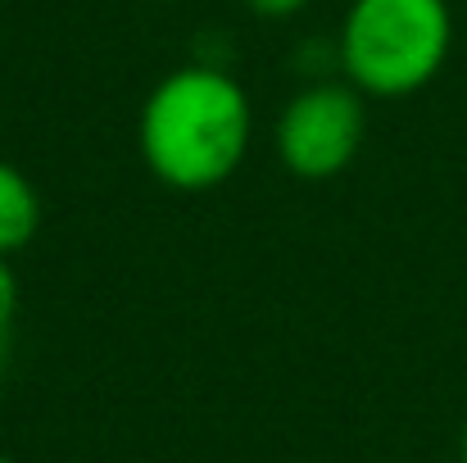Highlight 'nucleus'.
<instances>
[{"mask_svg": "<svg viewBox=\"0 0 467 463\" xmlns=\"http://www.w3.org/2000/svg\"><path fill=\"white\" fill-rule=\"evenodd\" d=\"M450 46L454 14L445 0H354L336 37V59L363 96L400 100L445 68Z\"/></svg>", "mask_w": 467, "mask_h": 463, "instance_id": "nucleus-2", "label": "nucleus"}, {"mask_svg": "<svg viewBox=\"0 0 467 463\" xmlns=\"http://www.w3.org/2000/svg\"><path fill=\"white\" fill-rule=\"evenodd\" d=\"M250 14H259V18H291V14H300L309 0H241Z\"/></svg>", "mask_w": 467, "mask_h": 463, "instance_id": "nucleus-6", "label": "nucleus"}, {"mask_svg": "<svg viewBox=\"0 0 467 463\" xmlns=\"http://www.w3.org/2000/svg\"><path fill=\"white\" fill-rule=\"evenodd\" d=\"M459 463H467V423H463V437H459Z\"/></svg>", "mask_w": 467, "mask_h": 463, "instance_id": "nucleus-7", "label": "nucleus"}, {"mask_svg": "<svg viewBox=\"0 0 467 463\" xmlns=\"http://www.w3.org/2000/svg\"><path fill=\"white\" fill-rule=\"evenodd\" d=\"M0 463H9V459H5V455H0Z\"/></svg>", "mask_w": 467, "mask_h": 463, "instance_id": "nucleus-8", "label": "nucleus"}, {"mask_svg": "<svg viewBox=\"0 0 467 463\" xmlns=\"http://www.w3.org/2000/svg\"><path fill=\"white\" fill-rule=\"evenodd\" d=\"M14 318H18V282L9 259H0V368L9 359V336H14Z\"/></svg>", "mask_w": 467, "mask_h": 463, "instance_id": "nucleus-5", "label": "nucleus"}, {"mask_svg": "<svg viewBox=\"0 0 467 463\" xmlns=\"http://www.w3.org/2000/svg\"><path fill=\"white\" fill-rule=\"evenodd\" d=\"M41 227V195L27 182V173H18L14 163L0 159V259L18 255L32 246Z\"/></svg>", "mask_w": 467, "mask_h": 463, "instance_id": "nucleus-4", "label": "nucleus"}, {"mask_svg": "<svg viewBox=\"0 0 467 463\" xmlns=\"http://www.w3.org/2000/svg\"><path fill=\"white\" fill-rule=\"evenodd\" d=\"M254 110L245 87L213 64H182L141 105L137 142L163 186L213 191L250 151Z\"/></svg>", "mask_w": 467, "mask_h": 463, "instance_id": "nucleus-1", "label": "nucleus"}, {"mask_svg": "<svg viewBox=\"0 0 467 463\" xmlns=\"http://www.w3.org/2000/svg\"><path fill=\"white\" fill-rule=\"evenodd\" d=\"M368 137L363 91L349 82H309L296 91L277 119V159L305 182H327L354 163Z\"/></svg>", "mask_w": 467, "mask_h": 463, "instance_id": "nucleus-3", "label": "nucleus"}]
</instances>
